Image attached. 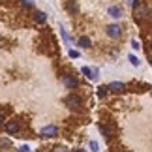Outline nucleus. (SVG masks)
<instances>
[{
  "label": "nucleus",
  "mask_w": 152,
  "mask_h": 152,
  "mask_svg": "<svg viewBox=\"0 0 152 152\" xmlns=\"http://www.w3.org/2000/svg\"><path fill=\"white\" fill-rule=\"evenodd\" d=\"M53 152H68L64 147H56V148H53Z\"/></svg>",
  "instance_id": "obj_20"
},
{
  "label": "nucleus",
  "mask_w": 152,
  "mask_h": 152,
  "mask_svg": "<svg viewBox=\"0 0 152 152\" xmlns=\"http://www.w3.org/2000/svg\"><path fill=\"white\" fill-rule=\"evenodd\" d=\"M107 92H109L107 86H100V88L96 90V94H98V98H105V96H107Z\"/></svg>",
  "instance_id": "obj_13"
},
{
  "label": "nucleus",
  "mask_w": 152,
  "mask_h": 152,
  "mask_svg": "<svg viewBox=\"0 0 152 152\" xmlns=\"http://www.w3.org/2000/svg\"><path fill=\"white\" fill-rule=\"evenodd\" d=\"M107 13H109V17H113V19H120V17H122V10L118 8V6H109Z\"/></svg>",
  "instance_id": "obj_9"
},
{
  "label": "nucleus",
  "mask_w": 152,
  "mask_h": 152,
  "mask_svg": "<svg viewBox=\"0 0 152 152\" xmlns=\"http://www.w3.org/2000/svg\"><path fill=\"white\" fill-rule=\"evenodd\" d=\"M77 43H79V47H83V49H90L92 47V42H90L88 36H81Z\"/></svg>",
  "instance_id": "obj_11"
},
{
  "label": "nucleus",
  "mask_w": 152,
  "mask_h": 152,
  "mask_svg": "<svg viewBox=\"0 0 152 152\" xmlns=\"http://www.w3.org/2000/svg\"><path fill=\"white\" fill-rule=\"evenodd\" d=\"M19 4L23 6V8H26V10H30L32 6H34V4H32V0H19Z\"/></svg>",
  "instance_id": "obj_15"
},
{
  "label": "nucleus",
  "mask_w": 152,
  "mask_h": 152,
  "mask_svg": "<svg viewBox=\"0 0 152 152\" xmlns=\"http://www.w3.org/2000/svg\"><path fill=\"white\" fill-rule=\"evenodd\" d=\"M62 81H64V85L68 86V88H72V90H75L79 86V81L73 77V75H64L62 77Z\"/></svg>",
  "instance_id": "obj_4"
},
{
  "label": "nucleus",
  "mask_w": 152,
  "mask_h": 152,
  "mask_svg": "<svg viewBox=\"0 0 152 152\" xmlns=\"http://www.w3.org/2000/svg\"><path fill=\"white\" fill-rule=\"evenodd\" d=\"M81 72H83V75H86L90 81H96L98 75H100V72H98V69H90V68H86V66H83V69H81Z\"/></svg>",
  "instance_id": "obj_7"
},
{
  "label": "nucleus",
  "mask_w": 152,
  "mask_h": 152,
  "mask_svg": "<svg viewBox=\"0 0 152 152\" xmlns=\"http://www.w3.org/2000/svg\"><path fill=\"white\" fill-rule=\"evenodd\" d=\"M126 4H128V6H130V8H133V6H135V4H137V0H126Z\"/></svg>",
  "instance_id": "obj_19"
},
{
  "label": "nucleus",
  "mask_w": 152,
  "mask_h": 152,
  "mask_svg": "<svg viewBox=\"0 0 152 152\" xmlns=\"http://www.w3.org/2000/svg\"><path fill=\"white\" fill-rule=\"evenodd\" d=\"M19 152H28V147H26V145H23V147H19Z\"/></svg>",
  "instance_id": "obj_22"
},
{
  "label": "nucleus",
  "mask_w": 152,
  "mask_h": 152,
  "mask_svg": "<svg viewBox=\"0 0 152 152\" xmlns=\"http://www.w3.org/2000/svg\"><path fill=\"white\" fill-rule=\"evenodd\" d=\"M132 47H133V49H139L141 45H139V42H135V39H133V42H132Z\"/></svg>",
  "instance_id": "obj_21"
},
{
  "label": "nucleus",
  "mask_w": 152,
  "mask_h": 152,
  "mask_svg": "<svg viewBox=\"0 0 152 152\" xmlns=\"http://www.w3.org/2000/svg\"><path fill=\"white\" fill-rule=\"evenodd\" d=\"M34 21L39 23V25H43V23L47 21V15H45L43 11H34Z\"/></svg>",
  "instance_id": "obj_12"
},
{
  "label": "nucleus",
  "mask_w": 152,
  "mask_h": 152,
  "mask_svg": "<svg viewBox=\"0 0 152 152\" xmlns=\"http://www.w3.org/2000/svg\"><path fill=\"white\" fill-rule=\"evenodd\" d=\"M130 62H132V64H133L135 68L139 66V64H141V62H139V58H137V56H133V55H130Z\"/></svg>",
  "instance_id": "obj_16"
},
{
  "label": "nucleus",
  "mask_w": 152,
  "mask_h": 152,
  "mask_svg": "<svg viewBox=\"0 0 152 152\" xmlns=\"http://www.w3.org/2000/svg\"><path fill=\"white\" fill-rule=\"evenodd\" d=\"M66 10H68V13L75 15V13L79 11V6H77V2H75V0H68V2H66Z\"/></svg>",
  "instance_id": "obj_10"
},
{
  "label": "nucleus",
  "mask_w": 152,
  "mask_h": 152,
  "mask_svg": "<svg viewBox=\"0 0 152 152\" xmlns=\"http://www.w3.org/2000/svg\"><path fill=\"white\" fill-rule=\"evenodd\" d=\"M107 88H109V92H113V94H122V92H124L128 86H126L124 83H120V81H113V83H111Z\"/></svg>",
  "instance_id": "obj_3"
},
{
  "label": "nucleus",
  "mask_w": 152,
  "mask_h": 152,
  "mask_svg": "<svg viewBox=\"0 0 152 152\" xmlns=\"http://www.w3.org/2000/svg\"><path fill=\"white\" fill-rule=\"evenodd\" d=\"M105 32H107L109 38H118L120 34H122V28L118 25H109L107 28H105Z\"/></svg>",
  "instance_id": "obj_5"
},
{
  "label": "nucleus",
  "mask_w": 152,
  "mask_h": 152,
  "mask_svg": "<svg viewBox=\"0 0 152 152\" xmlns=\"http://www.w3.org/2000/svg\"><path fill=\"white\" fill-rule=\"evenodd\" d=\"M133 17L139 25L143 26H152V11L145 2H137L133 6Z\"/></svg>",
  "instance_id": "obj_1"
},
{
  "label": "nucleus",
  "mask_w": 152,
  "mask_h": 152,
  "mask_svg": "<svg viewBox=\"0 0 152 152\" xmlns=\"http://www.w3.org/2000/svg\"><path fill=\"white\" fill-rule=\"evenodd\" d=\"M98 128H100V132L103 133L105 137H111V128H107V126H105V124H100V126H98Z\"/></svg>",
  "instance_id": "obj_14"
},
{
  "label": "nucleus",
  "mask_w": 152,
  "mask_h": 152,
  "mask_svg": "<svg viewBox=\"0 0 152 152\" xmlns=\"http://www.w3.org/2000/svg\"><path fill=\"white\" fill-rule=\"evenodd\" d=\"M56 133H58V128L56 126H45L43 130H42V135L43 137H56Z\"/></svg>",
  "instance_id": "obj_8"
},
{
  "label": "nucleus",
  "mask_w": 152,
  "mask_h": 152,
  "mask_svg": "<svg viewBox=\"0 0 152 152\" xmlns=\"http://www.w3.org/2000/svg\"><path fill=\"white\" fill-rule=\"evenodd\" d=\"M90 150L92 152H98V143L96 141H90Z\"/></svg>",
  "instance_id": "obj_17"
},
{
  "label": "nucleus",
  "mask_w": 152,
  "mask_h": 152,
  "mask_svg": "<svg viewBox=\"0 0 152 152\" xmlns=\"http://www.w3.org/2000/svg\"><path fill=\"white\" fill-rule=\"evenodd\" d=\"M6 132H8V133H17V132H19L21 130V126H19V122H17V120H10V122H6Z\"/></svg>",
  "instance_id": "obj_6"
},
{
  "label": "nucleus",
  "mask_w": 152,
  "mask_h": 152,
  "mask_svg": "<svg viewBox=\"0 0 152 152\" xmlns=\"http://www.w3.org/2000/svg\"><path fill=\"white\" fill-rule=\"evenodd\" d=\"M77 152H85V150H81V148H79V150H77Z\"/></svg>",
  "instance_id": "obj_25"
},
{
  "label": "nucleus",
  "mask_w": 152,
  "mask_h": 152,
  "mask_svg": "<svg viewBox=\"0 0 152 152\" xmlns=\"http://www.w3.org/2000/svg\"><path fill=\"white\" fill-rule=\"evenodd\" d=\"M148 60H150V64H152V53H148Z\"/></svg>",
  "instance_id": "obj_24"
},
{
  "label": "nucleus",
  "mask_w": 152,
  "mask_h": 152,
  "mask_svg": "<svg viewBox=\"0 0 152 152\" xmlns=\"http://www.w3.org/2000/svg\"><path fill=\"white\" fill-rule=\"evenodd\" d=\"M2 124H4V116L0 115V126H2Z\"/></svg>",
  "instance_id": "obj_23"
},
{
  "label": "nucleus",
  "mask_w": 152,
  "mask_h": 152,
  "mask_svg": "<svg viewBox=\"0 0 152 152\" xmlns=\"http://www.w3.org/2000/svg\"><path fill=\"white\" fill-rule=\"evenodd\" d=\"M69 56H72V58H77L79 56V51H73L72 49V51H69Z\"/></svg>",
  "instance_id": "obj_18"
},
{
  "label": "nucleus",
  "mask_w": 152,
  "mask_h": 152,
  "mask_svg": "<svg viewBox=\"0 0 152 152\" xmlns=\"http://www.w3.org/2000/svg\"><path fill=\"white\" fill-rule=\"evenodd\" d=\"M66 105L69 109H81V105H83V98L81 96H77V94H69V96H66Z\"/></svg>",
  "instance_id": "obj_2"
}]
</instances>
